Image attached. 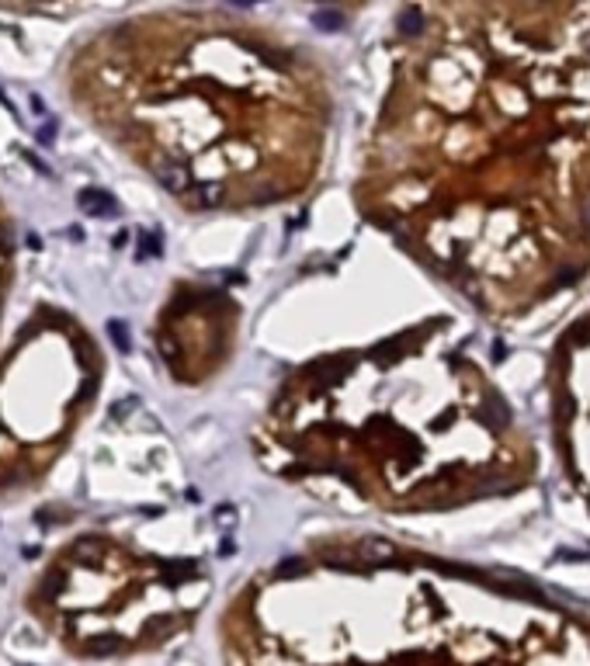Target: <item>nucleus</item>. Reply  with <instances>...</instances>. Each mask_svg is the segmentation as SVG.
<instances>
[{
	"label": "nucleus",
	"mask_w": 590,
	"mask_h": 666,
	"mask_svg": "<svg viewBox=\"0 0 590 666\" xmlns=\"http://www.w3.org/2000/svg\"><path fill=\"white\" fill-rule=\"evenodd\" d=\"M188 195H191V205H198V208H219L226 201V188L223 184H212V181L191 188Z\"/></svg>",
	"instance_id": "f257e3e1"
},
{
	"label": "nucleus",
	"mask_w": 590,
	"mask_h": 666,
	"mask_svg": "<svg viewBox=\"0 0 590 666\" xmlns=\"http://www.w3.org/2000/svg\"><path fill=\"white\" fill-rule=\"evenodd\" d=\"M80 208L90 212V215H112L115 212V201L104 195V191H84L80 195Z\"/></svg>",
	"instance_id": "f03ea898"
},
{
	"label": "nucleus",
	"mask_w": 590,
	"mask_h": 666,
	"mask_svg": "<svg viewBox=\"0 0 590 666\" xmlns=\"http://www.w3.org/2000/svg\"><path fill=\"white\" fill-rule=\"evenodd\" d=\"M400 35H406V38H413V35H420V28H423V14H420V8H406V11H400Z\"/></svg>",
	"instance_id": "7ed1b4c3"
},
{
	"label": "nucleus",
	"mask_w": 590,
	"mask_h": 666,
	"mask_svg": "<svg viewBox=\"0 0 590 666\" xmlns=\"http://www.w3.org/2000/svg\"><path fill=\"white\" fill-rule=\"evenodd\" d=\"M482 413H487V423H490V427H504V423H507V406H504L497 396H487V399H482Z\"/></svg>",
	"instance_id": "20e7f679"
},
{
	"label": "nucleus",
	"mask_w": 590,
	"mask_h": 666,
	"mask_svg": "<svg viewBox=\"0 0 590 666\" xmlns=\"http://www.w3.org/2000/svg\"><path fill=\"white\" fill-rule=\"evenodd\" d=\"M312 25L319 32H337V28H344V14L341 11H316L312 14Z\"/></svg>",
	"instance_id": "39448f33"
},
{
	"label": "nucleus",
	"mask_w": 590,
	"mask_h": 666,
	"mask_svg": "<svg viewBox=\"0 0 590 666\" xmlns=\"http://www.w3.org/2000/svg\"><path fill=\"white\" fill-rule=\"evenodd\" d=\"M573 413H576V399H573V396H566V393H563V396H559V399H556V417H559V420H569V417H573Z\"/></svg>",
	"instance_id": "423d86ee"
},
{
	"label": "nucleus",
	"mask_w": 590,
	"mask_h": 666,
	"mask_svg": "<svg viewBox=\"0 0 590 666\" xmlns=\"http://www.w3.org/2000/svg\"><path fill=\"white\" fill-rule=\"evenodd\" d=\"M112 333H115L119 347H122V351H129V341H125V326H122V323H112Z\"/></svg>",
	"instance_id": "0eeeda50"
},
{
	"label": "nucleus",
	"mask_w": 590,
	"mask_h": 666,
	"mask_svg": "<svg viewBox=\"0 0 590 666\" xmlns=\"http://www.w3.org/2000/svg\"><path fill=\"white\" fill-rule=\"evenodd\" d=\"M216 517H219L223 524H233V521H236V510H233V507H219V510H216Z\"/></svg>",
	"instance_id": "6e6552de"
},
{
	"label": "nucleus",
	"mask_w": 590,
	"mask_h": 666,
	"mask_svg": "<svg viewBox=\"0 0 590 666\" xmlns=\"http://www.w3.org/2000/svg\"><path fill=\"white\" fill-rule=\"evenodd\" d=\"M233 4H254V0H233Z\"/></svg>",
	"instance_id": "1a4fd4ad"
},
{
	"label": "nucleus",
	"mask_w": 590,
	"mask_h": 666,
	"mask_svg": "<svg viewBox=\"0 0 590 666\" xmlns=\"http://www.w3.org/2000/svg\"><path fill=\"white\" fill-rule=\"evenodd\" d=\"M587 49H590V35H587Z\"/></svg>",
	"instance_id": "9d476101"
},
{
	"label": "nucleus",
	"mask_w": 590,
	"mask_h": 666,
	"mask_svg": "<svg viewBox=\"0 0 590 666\" xmlns=\"http://www.w3.org/2000/svg\"><path fill=\"white\" fill-rule=\"evenodd\" d=\"M319 4H330V0H319Z\"/></svg>",
	"instance_id": "9b49d317"
}]
</instances>
